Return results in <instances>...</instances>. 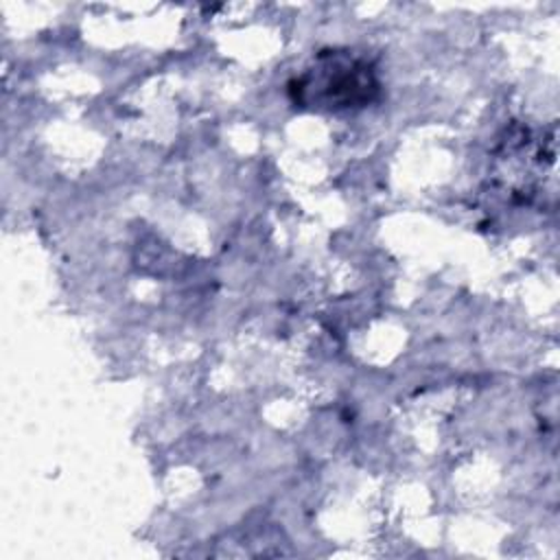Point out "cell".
Listing matches in <instances>:
<instances>
[{
	"mask_svg": "<svg viewBox=\"0 0 560 560\" xmlns=\"http://www.w3.org/2000/svg\"><path fill=\"white\" fill-rule=\"evenodd\" d=\"M291 90L302 105L352 107L370 103L378 92V81L368 61L330 50L319 55L315 68L306 70Z\"/></svg>",
	"mask_w": 560,
	"mask_h": 560,
	"instance_id": "cell-1",
	"label": "cell"
}]
</instances>
